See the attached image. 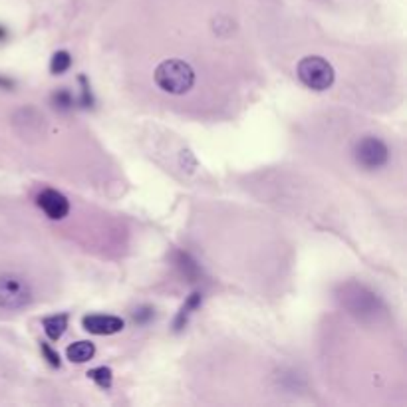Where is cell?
<instances>
[{
    "mask_svg": "<svg viewBox=\"0 0 407 407\" xmlns=\"http://www.w3.org/2000/svg\"><path fill=\"white\" fill-rule=\"evenodd\" d=\"M36 205L52 221H62L70 213V201L56 189H42L36 197Z\"/></svg>",
    "mask_w": 407,
    "mask_h": 407,
    "instance_id": "cell-5",
    "label": "cell"
},
{
    "mask_svg": "<svg viewBox=\"0 0 407 407\" xmlns=\"http://www.w3.org/2000/svg\"><path fill=\"white\" fill-rule=\"evenodd\" d=\"M34 294L22 276L0 275V308L2 310H22L32 302Z\"/></svg>",
    "mask_w": 407,
    "mask_h": 407,
    "instance_id": "cell-3",
    "label": "cell"
},
{
    "mask_svg": "<svg viewBox=\"0 0 407 407\" xmlns=\"http://www.w3.org/2000/svg\"><path fill=\"white\" fill-rule=\"evenodd\" d=\"M82 326L90 334H95V336H109V334H118V332L125 328V322L118 316L90 314L82 320Z\"/></svg>",
    "mask_w": 407,
    "mask_h": 407,
    "instance_id": "cell-6",
    "label": "cell"
},
{
    "mask_svg": "<svg viewBox=\"0 0 407 407\" xmlns=\"http://www.w3.org/2000/svg\"><path fill=\"white\" fill-rule=\"evenodd\" d=\"M4 38H6V30L0 26V40H4Z\"/></svg>",
    "mask_w": 407,
    "mask_h": 407,
    "instance_id": "cell-14",
    "label": "cell"
},
{
    "mask_svg": "<svg viewBox=\"0 0 407 407\" xmlns=\"http://www.w3.org/2000/svg\"><path fill=\"white\" fill-rule=\"evenodd\" d=\"M296 74L306 88L314 90V92H324L334 84L336 74L334 68L328 60H324L322 56H306L298 62Z\"/></svg>",
    "mask_w": 407,
    "mask_h": 407,
    "instance_id": "cell-2",
    "label": "cell"
},
{
    "mask_svg": "<svg viewBox=\"0 0 407 407\" xmlns=\"http://www.w3.org/2000/svg\"><path fill=\"white\" fill-rule=\"evenodd\" d=\"M40 348H42L44 358L48 360V364H50L52 368H60V355H58V352L54 350L52 346H50V344H42Z\"/></svg>",
    "mask_w": 407,
    "mask_h": 407,
    "instance_id": "cell-12",
    "label": "cell"
},
{
    "mask_svg": "<svg viewBox=\"0 0 407 407\" xmlns=\"http://www.w3.org/2000/svg\"><path fill=\"white\" fill-rule=\"evenodd\" d=\"M42 326H44V332L50 340H60L68 328V314L48 316V318L42 320Z\"/></svg>",
    "mask_w": 407,
    "mask_h": 407,
    "instance_id": "cell-7",
    "label": "cell"
},
{
    "mask_svg": "<svg viewBox=\"0 0 407 407\" xmlns=\"http://www.w3.org/2000/svg\"><path fill=\"white\" fill-rule=\"evenodd\" d=\"M354 159L360 167L368 171L381 169L390 161V149L381 141L380 137L366 135L362 137L354 149Z\"/></svg>",
    "mask_w": 407,
    "mask_h": 407,
    "instance_id": "cell-4",
    "label": "cell"
},
{
    "mask_svg": "<svg viewBox=\"0 0 407 407\" xmlns=\"http://www.w3.org/2000/svg\"><path fill=\"white\" fill-rule=\"evenodd\" d=\"M155 84L163 92L173 95H183L195 84V72L183 60H165L161 62L153 74Z\"/></svg>",
    "mask_w": 407,
    "mask_h": 407,
    "instance_id": "cell-1",
    "label": "cell"
},
{
    "mask_svg": "<svg viewBox=\"0 0 407 407\" xmlns=\"http://www.w3.org/2000/svg\"><path fill=\"white\" fill-rule=\"evenodd\" d=\"M0 88H13V82L6 78H0Z\"/></svg>",
    "mask_w": 407,
    "mask_h": 407,
    "instance_id": "cell-13",
    "label": "cell"
},
{
    "mask_svg": "<svg viewBox=\"0 0 407 407\" xmlns=\"http://www.w3.org/2000/svg\"><path fill=\"white\" fill-rule=\"evenodd\" d=\"M88 378L95 381L102 390H109L112 383H114V371L109 368H105V366H102V368L90 369V371H88Z\"/></svg>",
    "mask_w": 407,
    "mask_h": 407,
    "instance_id": "cell-10",
    "label": "cell"
},
{
    "mask_svg": "<svg viewBox=\"0 0 407 407\" xmlns=\"http://www.w3.org/2000/svg\"><path fill=\"white\" fill-rule=\"evenodd\" d=\"M72 66V56L66 50H60V52H56L52 56V62H50V72H52L54 76H60V74H64L68 72Z\"/></svg>",
    "mask_w": 407,
    "mask_h": 407,
    "instance_id": "cell-11",
    "label": "cell"
},
{
    "mask_svg": "<svg viewBox=\"0 0 407 407\" xmlns=\"http://www.w3.org/2000/svg\"><path fill=\"white\" fill-rule=\"evenodd\" d=\"M199 304H201V294L199 292H193L189 298H187V302L183 304V308H181V312L177 316V320H175V328L181 330L183 328V324L187 322V318L191 314V310H197Z\"/></svg>",
    "mask_w": 407,
    "mask_h": 407,
    "instance_id": "cell-9",
    "label": "cell"
},
{
    "mask_svg": "<svg viewBox=\"0 0 407 407\" xmlns=\"http://www.w3.org/2000/svg\"><path fill=\"white\" fill-rule=\"evenodd\" d=\"M93 354H95V346L88 340L76 341V344L68 346L66 350L68 360H70V362H76V364H84V362L92 360Z\"/></svg>",
    "mask_w": 407,
    "mask_h": 407,
    "instance_id": "cell-8",
    "label": "cell"
}]
</instances>
